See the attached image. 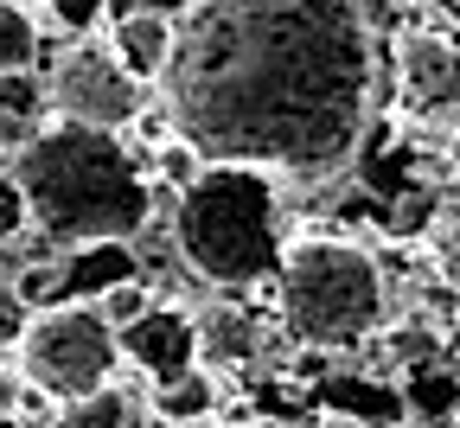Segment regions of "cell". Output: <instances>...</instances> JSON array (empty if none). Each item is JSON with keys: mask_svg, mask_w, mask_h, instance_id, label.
<instances>
[{"mask_svg": "<svg viewBox=\"0 0 460 428\" xmlns=\"http://www.w3.org/2000/svg\"><path fill=\"white\" fill-rule=\"evenodd\" d=\"M160 77L199 160L326 179L371 121V26L352 0H186Z\"/></svg>", "mask_w": 460, "mask_h": 428, "instance_id": "1", "label": "cell"}, {"mask_svg": "<svg viewBox=\"0 0 460 428\" xmlns=\"http://www.w3.org/2000/svg\"><path fill=\"white\" fill-rule=\"evenodd\" d=\"M13 186L45 243H128L154 211V186L122 129L65 115L39 121L13 147Z\"/></svg>", "mask_w": 460, "mask_h": 428, "instance_id": "2", "label": "cell"}, {"mask_svg": "<svg viewBox=\"0 0 460 428\" xmlns=\"http://www.w3.org/2000/svg\"><path fill=\"white\" fill-rule=\"evenodd\" d=\"M172 243L199 281L250 288L281 256V192L275 173L250 160H199L172 205Z\"/></svg>", "mask_w": 460, "mask_h": 428, "instance_id": "3", "label": "cell"}, {"mask_svg": "<svg viewBox=\"0 0 460 428\" xmlns=\"http://www.w3.org/2000/svg\"><path fill=\"white\" fill-rule=\"evenodd\" d=\"M281 314L301 345H358L384 326V269L352 236H301L275 256Z\"/></svg>", "mask_w": 460, "mask_h": 428, "instance_id": "4", "label": "cell"}, {"mask_svg": "<svg viewBox=\"0 0 460 428\" xmlns=\"http://www.w3.org/2000/svg\"><path fill=\"white\" fill-rule=\"evenodd\" d=\"M115 364H122V352H115V326L96 314V308H39L20 333V378L32 390H45L51 403H71L96 384L115 378Z\"/></svg>", "mask_w": 460, "mask_h": 428, "instance_id": "5", "label": "cell"}, {"mask_svg": "<svg viewBox=\"0 0 460 428\" xmlns=\"http://www.w3.org/2000/svg\"><path fill=\"white\" fill-rule=\"evenodd\" d=\"M141 103H147L141 84L102 45H71L45 84V109L65 115V121H90V129H128Z\"/></svg>", "mask_w": 460, "mask_h": 428, "instance_id": "6", "label": "cell"}, {"mask_svg": "<svg viewBox=\"0 0 460 428\" xmlns=\"http://www.w3.org/2000/svg\"><path fill=\"white\" fill-rule=\"evenodd\" d=\"M396 96L422 121L460 115V45L441 32H410L396 51Z\"/></svg>", "mask_w": 460, "mask_h": 428, "instance_id": "7", "label": "cell"}, {"mask_svg": "<svg viewBox=\"0 0 460 428\" xmlns=\"http://www.w3.org/2000/svg\"><path fill=\"white\" fill-rule=\"evenodd\" d=\"M115 352H122L135 371L147 378V384H166V378H180V371H192L199 364V333H192V314H180V308H147L135 314V320H122L115 326Z\"/></svg>", "mask_w": 460, "mask_h": 428, "instance_id": "8", "label": "cell"}, {"mask_svg": "<svg viewBox=\"0 0 460 428\" xmlns=\"http://www.w3.org/2000/svg\"><path fill=\"white\" fill-rule=\"evenodd\" d=\"M115 26V65H122L135 84H160L166 71V51H172V13H154V7H135L128 20H109Z\"/></svg>", "mask_w": 460, "mask_h": 428, "instance_id": "9", "label": "cell"}, {"mask_svg": "<svg viewBox=\"0 0 460 428\" xmlns=\"http://www.w3.org/2000/svg\"><path fill=\"white\" fill-rule=\"evenodd\" d=\"M192 333H199V364H211V371H243V364L262 352V333L237 308H205L192 320Z\"/></svg>", "mask_w": 460, "mask_h": 428, "instance_id": "10", "label": "cell"}, {"mask_svg": "<svg viewBox=\"0 0 460 428\" xmlns=\"http://www.w3.org/2000/svg\"><path fill=\"white\" fill-rule=\"evenodd\" d=\"M217 403H224L217 397V371H205V364L154 384V422H211Z\"/></svg>", "mask_w": 460, "mask_h": 428, "instance_id": "11", "label": "cell"}, {"mask_svg": "<svg viewBox=\"0 0 460 428\" xmlns=\"http://www.w3.org/2000/svg\"><path fill=\"white\" fill-rule=\"evenodd\" d=\"M314 415L320 422H402L410 409H402V397L384 390V384H332Z\"/></svg>", "mask_w": 460, "mask_h": 428, "instance_id": "12", "label": "cell"}, {"mask_svg": "<svg viewBox=\"0 0 460 428\" xmlns=\"http://www.w3.org/2000/svg\"><path fill=\"white\" fill-rule=\"evenodd\" d=\"M58 422L65 428H128V422H141V409L115 384H96V390H84V397H71L65 409H58Z\"/></svg>", "mask_w": 460, "mask_h": 428, "instance_id": "13", "label": "cell"}, {"mask_svg": "<svg viewBox=\"0 0 460 428\" xmlns=\"http://www.w3.org/2000/svg\"><path fill=\"white\" fill-rule=\"evenodd\" d=\"M39 58V20L26 0H0V77L7 71H32Z\"/></svg>", "mask_w": 460, "mask_h": 428, "instance_id": "14", "label": "cell"}, {"mask_svg": "<svg viewBox=\"0 0 460 428\" xmlns=\"http://www.w3.org/2000/svg\"><path fill=\"white\" fill-rule=\"evenodd\" d=\"M147 300H154V294H147L141 281H109V288H96V314H102L109 326H122V320H135V314L147 308Z\"/></svg>", "mask_w": 460, "mask_h": 428, "instance_id": "15", "label": "cell"}, {"mask_svg": "<svg viewBox=\"0 0 460 428\" xmlns=\"http://www.w3.org/2000/svg\"><path fill=\"white\" fill-rule=\"evenodd\" d=\"M154 166H160V173L172 179V186H186V179L199 173V147H192V141H180V135H172V141H166V147L154 154Z\"/></svg>", "mask_w": 460, "mask_h": 428, "instance_id": "16", "label": "cell"}, {"mask_svg": "<svg viewBox=\"0 0 460 428\" xmlns=\"http://www.w3.org/2000/svg\"><path fill=\"white\" fill-rule=\"evenodd\" d=\"M51 20L65 32H90L102 20V0H51Z\"/></svg>", "mask_w": 460, "mask_h": 428, "instance_id": "17", "label": "cell"}, {"mask_svg": "<svg viewBox=\"0 0 460 428\" xmlns=\"http://www.w3.org/2000/svg\"><path fill=\"white\" fill-rule=\"evenodd\" d=\"M32 218H26V199H20V186H13V173L7 179H0V243H7V236H20Z\"/></svg>", "mask_w": 460, "mask_h": 428, "instance_id": "18", "label": "cell"}, {"mask_svg": "<svg viewBox=\"0 0 460 428\" xmlns=\"http://www.w3.org/2000/svg\"><path fill=\"white\" fill-rule=\"evenodd\" d=\"M51 288H58V275H51V269H32V275L20 281V300H45Z\"/></svg>", "mask_w": 460, "mask_h": 428, "instance_id": "19", "label": "cell"}, {"mask_svg": "<svg viewBox=\"0 0 460 428\" xmlns=\"http://www.w3.org/2000/svg\"><path fill=\"white\" fill-rule=\"evenodd\" d=\"M13 403H20V378L0 371V422H13Z\"/></svg>", "mask_w": 460, "mask_h": 428, "instance_id": "20", "label": "cell"}, {"mask_svg": "<svg viewBox=\"0 0 460 428\" xmlns=\"http://www.w3.org/2000/svg\"><path fill=\"white\" fill-rule=\"evenodd\" d=\"M141 7V0H102V20H128Z\"/></svg>", "mask_w": 460, "mask_h": 428, "instance_id": "21", "label": "cell"}, {"mask_svg": "<svg viewBox=\"0 0 460 428\" xmlns=\"http://www.w3.org/2000/svg\"><path fill=\"white\" fill-rule=\"evenodd\" d=\"M141 7H154V13H180L186 0H141Z\"/></svg>", "mask_w": 460, "mask_h": 428, "instance_id": "22", "label": "cell"}, {"mask_svg": "<svg viewBox=\"0 0 460 428\" xmlns=\"http://www.w3.org/2000/svg\"><path fill=\"white\" fill-rule=\"evenodd\" d=\"M454 166H460V129H454Z\"/></svg>", "mask_w": 460, "mask_h": 428, "instance_id": "23", "label": "cell"}]
</instances>
